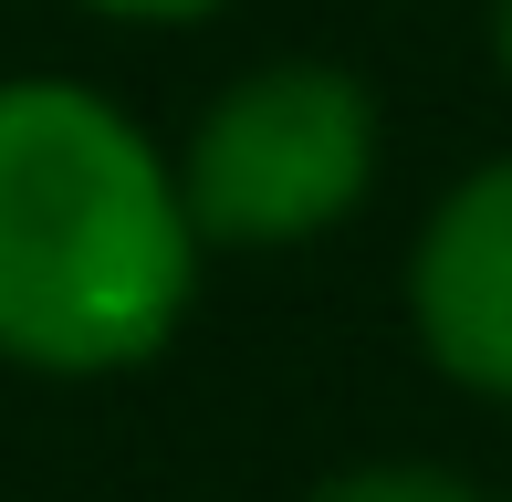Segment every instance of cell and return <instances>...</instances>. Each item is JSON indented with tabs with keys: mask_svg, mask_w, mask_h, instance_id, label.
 <instances>
[{
	"mask_svg": "<svg viewBox=\"0 0 512 502\" xmlns=\"http://www.w3.org/2000/svg\"><path fill=\"white\" fill-rule=\"evenodd\" d=\"M189 304V199L84 84H0V356L136 367Z\"/></svg>",
	"mask_w": 512,
	"mask_h": 502,
	"instance_id": "cell-1",
	"label": "cell"
},
{
	"mask_svg": "<svg viewBox=\"0 0 512 502\" xmlns=\"http://www.w3.org/2000/svg\"><path fill=\"white\" fill-rule=\"evenodd\" d=\"M366 168H377L366 95L324 63H272L209 105L178 199L209 241H304L366 199Z\"/></svg>",
	"mask_w": 512,
	"mask_h": 502,
	"instance_id": "cell-2",
	"label": "cell"
},
{
	"mask_svg": "<svg viewBox=\"0 0 512 502\" xmlns=\"http://www.w3.org/2000/svg\"><path fill=\"white\" fill-rule=\"evenodd\" d=\"M408 293H418V335H429L439 367L512 398V157L450 189V210L418 241Z\"/></svg>",
	"mask_w": 512,
	"mask_h": 502,
	"instance_id": "cell-3",
	"label": "cell"
},
{
	"mask_svg": "<svg viewBox=\"0 0 512 502\" xmlns=\"http://www.w3.org/2000/svg\"><path fill=\"white\" fill-rule=\"evenodd\" d=\"M304 502H471V492L450 471H345V482H324Z\"/></svg>",
	"mask_w": 512,
	"mask_h": 502,
	"instance_id": "cell-4",
	"label": "cell"
},
{
	"mask_svg": "<svg viewBox=\"0 0 512 502\" xmlns=\"http://www.w3.org/2000/svg\"><path fill=\"white\" fill-rule=\"evenodd\" d=\"M95 11H126V21H199V11H220V0H95Z\"/></svg>",
	"mask_w": 512,
	"mask_h": 502,
	"instance_id": "cell-5",
	"label": "cell"
},
{
	"mask_svg": "<svg viewBox=\"0 0 512 502\" xmlns=\"http://www.w3.org/2000/svg\"><path fill=\"white\" fill-rule=\"evenodd\" d=\"M502 63H512V0H502Z\"/></svg>",
	"mask_w": 512,
	"mask_h": 502,
	"instance_id": "cell-6",
	"label": "cell"
}]
</instances>
